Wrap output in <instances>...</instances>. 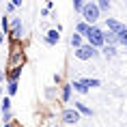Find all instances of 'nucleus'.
<instances>
[{
  "mask_svg": "<svg viewBox=\"0 0 127 127\" xmlns=\"http://www.w3.org/2000/svg\"><path fill=\"white\" fill-rule=\"evenodd\" d=\"M123 24H121L119 20H114V17H106V30L108 32H114V34H119L121 30H123Z\"/></svg>",
  "mask_w": 127,
  "mask_h": 127,
  "instance_id": "6",
  "label": "nucleus"
},
{
  "mask_svg": "<svg viewBox=\"0 0 127 127\" xmlns=\"http://www.w3.org/2000/svg\"><path fill=\"white\" fill-rule=\"evenodd\" d=\"M17 88H20V84H17V82H9V84H7V93H9V97L17 93Z\"/></svg>",
  "mask_w": 127,
  "mask_h": 127,
  "instance_id": "18",
  "label": "nucleus"
},
{
  "mask_svg": "<svg viewBox=\"0 0 127 127\" xmlns=\"http://www.w3.org/2000/svg\"><path fill=\"white\" fill-rule=\"evenodd\" d=\"M60 119H63V123H67V125H75V123L80 121V114H78L75 108H65V110L60 112Z\"/></svg>",
  "mask_w": 127,
  "mask_h": 127,
  "instance_id": "5",
  "label": "nucleus"
},
{
  "mask_svg": "<svg viewBox=\"0 0 127 127\" xmlns=\"http://www.w3.org/2000/svg\"><path fill=\"white\" fill-rule=\"evenodd\" d=\"M116 37H119V45H125L127 47V28H123Z\"/></svg>",
  "mask_w": 127,
  "mask_h": 127,
  "instance_id": "17",
  "label": "nucleus"
},
{
  "mask_svg": "<svg viewBox=\"0 0 127 127\" xmlns=\"http://www.w3.org/2000/svg\"><path fill=\"white\" fill-rule=\"evenodd\" d=\"M2 41H4V32H0V43H2Z\"/></svg>",
  "mask_w": 127,
  "mask_h": 127,
  "instance_id": "25",
  "label": "nucleus"
},
{
  "mask_svg": "<svg viewBox=\"0 0 127 127\" xmlns=\"http://www.w3.org/2000/svg\"><path fill=\"white\" fill-rule=\"evenodd\" d=\"M22 75V67H11V71H7V80L9 82H17Z\"/></svg>",
  "mask_w": 127,
  "mask_h": 127,
  "instance_id": "11",
  "label": "nucleus"
},
{
  "mask_svg": "<svg viewBox=\"0 0 127 127\" xmlns=\"http://www.w3.org/2000/svg\"><path fill=\"white\" fill-rule=\"evenodd\" d=\"M0 108H2V114H4V112H11V99H9V97H2Z\"/></svg>",
  "mask_w": 127,
  "mask_h": 127,
  "instance_id": "15",
  "label": "nucleus"
},
{
  "mask_svg": "<svg viewBox=\"0 0 127 127\" xmlns=\"http://www.w3.org/2000/svg\"><path fill=\"white\" fill-rule=\"evenodd\" d=\"M110 7H112V4H110L108 0H99V2H97V9H99V11H110Z\"/></svg>",
  "mask_w": 127,
  "mask_h": 127,
  "instance_id": "19",
  "label": "nucleus"
},
{
  "mask_svg": "<svg viewBox=\"0 0 127 127\" xmlns=\"http://www.w3.org/2000/svg\"><path fill=\"white\" fill-rule=\"evenodd\" d=\"M9 34H11L13 41H20L24 37V24H22L20 17H11V22H9Z\"/></svg>",
  "mask_w": 127,
  "mask_h": 127,
  "instance_id": "3",
  "label": "nucleus"
},
{
  "mask_svg": "<svg viewBox=\"0 0 127 127\" xmlns=\"http://www.w3.org/2000/svg\"><path fill=\"white\" fill-rule=\"evenodd\" d=\"M0 95H2V88H0Z\"/></svg>",
  "mask_w": 127,
  "mask_h": 127,
  "instance_id": "27",
  "label": "nucleus"
},
{
  "mask_svg": "<svg viewBox=\"0 0 127 127\" xmlns=\"http://www.w3.org/2000/svg\"><path fill=\"white\" fill-rule=\"evenodd\" d=\"M69 43H71V47H75V50H78V47H82L84 45V37H82V34H71V39H69Z\"/></svg>",
  "mask_w": 127,
  "mask_h": 127,
  "instance_id": "12",
  "label": "nucleus"
},
{
  "mask_svg": "<svg viewBox=\"0 0 127 127\" xmlns=\"http://www.w3.org/2000/svg\"><path fill=\"white\" fill-rule=\"evenodd\" d=\"M103 43H106V45H112V47H116L119 45V37H116V34L114 32H103Z\"/></svg>",
  "mask_w": 127,
  "mask_h": 127,
  "instance_id": "9",
  "label": "nucleus"
},
{
  "mask_svg": "<svg viewBox=\"0 0 127 127\" xmlns=\"http://www.w3.org/2000/svg\"><path fill=\"white\" fill-rule=\"evenodd\" d=\"M82 17L88 26H95L97 20L101 17V11L97 9V2H84V9H82Z\"/></svg>",
  "mask_w": 127,
  "mask_h": 127,
  "instance_id": "2",
  "label": "nucleus"
},
{
  "mask_svg": "<svg viewBox=\"0 0 127 127\" xmlns=\"http://www.w3.org/2000/svg\"><path fill=\"white\" fill-rule=\"evenodd\" d=\"M86 30H88V24H86V22H78V26H75V32L84 37V34H86Z\"/></svg>",
  "mask_w": 127,
  "mask_h": 127,
  "instance_id": "16",
  "label": "nucleus"
},
{
  "mask_svg": "<svg viewBox=\"0 0 127 127\" xmlns=\"http://www.w3.org/2000/svg\"><path fill=\"white\" fill-rule=\"evenodd\" d=\"M58 41H60V32L56 30V28L47 30V34H45V43H47V45H56Z\"/></svg>",
  "mask_w": 127,
  "mask_h": 127,
  "instance_id": "8",
  "label": "nucleus"
},
{
  "mask_svg": "<svg viewBox=\"0 0 127 127\" xmlns=\"http://www.w3.org/2000/svg\"><path fill=\"white\" fill-rule=\"evenodd\" d=\"M84 39H86V43H88L91 47H95V50H99V47L106 45V43H103V30H101L97 24H95V26H88Z\"/></svg>",
  "mask_w": 127,
  "mask_h": 127,
  "instance_id": "1",
  "label": "nucleus"
},
{
  "mask_svg": "<svg viewBox=\"0 0 127 127\" xmlns=\"http://www.w3.org/2000/svg\"><path fill=\"white\" fill-rule=\"evenodd\" d=\"M71 88H73V91H78L80 95H86V93H88L86 78H82V80H73V82H71Z\"/></svg>",
  "mask_w": 127,
  "mask_h": 127,
  "instance_id": "7",
  "label": "nucleus"
},
{
  "mask_svg": "<svg viewBox=\"0 0 127 127\" xmlns=\"http://www.w3.org/2000/svg\"><path fill=\"white\" fill-rule=\"evenodd\" d=\"M4 127H13V125H11V123H9V125H4Z\"/></svg>",
  "mask_w": 127,
  "mask_h": 127,
  "instance_id": "26",
  "label": "nucleus"
},
{
  "mask_svg": "<svg viewBox=\"0 0 127 127\" xmlns=\"http://www.w3.org/2000/svg\"><path fill=\"white\" fill-rule=\"evenodd\" d=\"M101 54H103L106 58H114V56H116V47H112V45H103V47H101Z\"/></svg>",
  "mask_w": 127,
  "mask_h": 127,
  "instance_id": "14",
  "label": "nucleus"
},
{
  "mask_svg": "<svg viewBox=\"0 0 127 127\" xmlns=\"http://www.w3.org/2000/svg\"><path fill=\"white\" fill-rule=\"evenodd\" d=\"M73 54H75V58H78V60H91V58H97V56H99V52H97L95 47H91L88 43H84L82 47H78Z\"/></svg>",
  "mask_w": 127,
  "mask_h": 127,
  "instance_id": "4",
  "label": "nucleus"
},
{
  "mask_svg": "<svg viewBox=\"0 0 127 127\" xmlns=\"http://www.w3.org/2000/svg\"><path fill=\"white\" fill-rule=\"evenodd\" d=\"M0 28H2L4 32H9V20H7V17H2V20H0Z\"/></svg>",
  "mask_w": 127,
  "mask_h": 127,
  "instance_id": "22",
  "label": "nucleus"
},
{
  "mask_svg": "<svg viewBox=\"0 0 127 127\" xmlns=\"http://www.w3.org/2000/svg\"><path fill=\"white\" fill-rule=\"evenodd\" d=\"M60 99L67 103L71 99V84H63V91H60Z\"/></svg>",
  "mask_w": 127,
  "mask_h": 127,
  "instance_id": "13",
  "label": "nucleus"
},
{
  "mask_svg": "<svg viewBox=\"0 0 127 127\" xmlns=\"http://www.w3.org/2000/svg\"><path fill=\"white\" fill-rule=\"evenodd\" d=\"M86 84H88V88H95V86H99L101 82L95 80V78H86Z\"/></svg>",
  "mask_w": 127,
  "mask_h": 127,
  "instance_id": "20",
  "label": "nucleus"
},
{
  "mask_svg": "<svg viewBox=\"0 0 127 127\" xmlns=\"http://www.w3.org/2000/svg\"><path fill=\"white\" fill-rule=\"evenodd\" d=\"M73 108L78 110V114H86V116H93V110L88 106H84L82 101H73Z\"/></svg>",
  "mask_w": 127,
  "mask_h": 127,
  "instance_id": "10",
  "label": "nucleus"
},
{
  "mask_svg": "<svg viewBox=\"0 0 127 127\" xmlns=\"http://www.w3.org/2000/svg\"><path fill=\"white\" fill-rule=\"evenodd\" d=\"M4 80H7V71H4V69H0V84H2Z\"/></svg>",
  "mask_w": 127,
  "mask_h": 127,
  "instance_id": "24",
  "label": "nucleus"
},
{
  "mask_svg": "<svg viewBox=\"0 0 127 127\" xmlns=\"http://www.w3.org/2000/svg\"><path fill=\"white\" fill-rule=\"evenodd\" d=\"M2 119H4V125H9V123H11V119H13V116H11V112H4V114H2Z\"/></svg>",
  "mask_w": 127,
  "mask_h": 127,
  "instance_id": "23",
  "label": "nucleus"
},
{
  "mask_svg": "<svg viewBox=\"0 0 127 127\" xmlns=\"http://www.w3.org/2000/svg\"><path fill=\"white\" fill-rule=\"evenodd\" d=\"M56 127H58V125H56Z\"/></svg>",
  "mask_w": 127,
  "mask_h": 127,
  "instance_id": "28",
  "label": "nucleus"
},
{
  "mask_svg": "<svg viewBox=\"0 0 127 127\" xmlns=\"http://www.w3.org/2000/svg\"><path fill=\"white\" fill-rule=\"evenodd\" d=\"M73 9L78 11V13H82V9H84V2H82V0H73Z\"/></svg>",
  "mask_w": 127,
  "mask_h": 127,
  "instance_id": "21",
  "label": "nucleus"
}]
</instances>
